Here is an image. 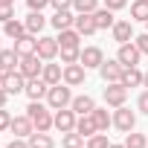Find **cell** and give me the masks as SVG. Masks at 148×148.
<instances>
[{"instance_id": "45", "label": "cell", "mask_w": 148, "mask_h": 148, "mask_svg": "<svg viewBox=\"0 0 148 148\" xmlns=\"http://www.w3.org/2000/svg\"><path fill=\"white\" fill-rule=\"evenodd\" d=\"M0 3H3V6H15V0H0Z\"/></svg>"}, {"instance_id": "24", "label": "cell", "mask_w": 148, "mask_h": 148, "mask_svg": "<svg viewBox=\"0 0 148 148\" xmlns=\"http://www.w3.org/2000/svg\"><path fill=\"white\" fill-rule=\"evenodd\" d=\"M142 76H145V73H142L139 67H125L119 84H125V87H139V84H142Z\"/></svg>"}, {"instance_id": "32", "label": "cell", "mask_w": 148, "mask_h": 148, "mask_svg": "<svg viewBox=\"0 0 148 148\" xmlns=\"http://www.w3.org/2000/svg\"><path fill=\"white\" fill-rule=\"evenodd\" d=\"M58 55H61V64H79L82 49H79V47H61V49H58Z\"/></svg>"}, {"instance_id": "15", "label": "cell", "mask_w": 148, "mask_h": 148, "mask_svg": "<svg viewBox=\"0 0 148 148\" xmlns=\"http://www.w3.org/2000/svg\"><path fill=\"white\" fill-rule=\"evenodd\" d=\"M76 32H79L82 38H84V35H96V32H99V26H96L93 15H87V12L76 15Z\"/></svg>"}, {"instance_id": "2", "label": "cell", "mask_w": 148, "mask_h": 148, "mask_svg": "<svg viewBox=\"0 0 148 148\" xmlns=\"http://www.w3.org/2000/svg\"><path fill=\"white\" fill-rule=\"evenodd\" d=\"M70 102H73V93H70V84H52L49 87V93H47V105L52 108V110H61V108H70Z\"/></svg>"}, {"instance_id": "1", "label": "cell", "mask_w": 148, "mask_h": 148, "mask_svg": "<svg viewBox=\"0 0 148 148\" xmlns=\"http://www.w3.org/2000/svg\"><path fill=\"white\" fill-rule=\"evenodd\" d=\"M26 116L32 119V125H35V131H49V128H55L52 122H55V116L41 105V102H29V108H26Z\"/></svg>"}, {"instance_id": "14", "label": "cell", "mask_w": 148, "mask_h": 148, "mask_svg": "<svg viewBox=\"0 0 148 148\" xmlns=\"http://www.w3.org/2000/svg\"><path fill=\"white\" fill-rule=\"evenodd\" d=\"M70 108L76 110V116H84V113H93V110H96V102H93V96L82 93V96H73Z\"/></svg>"}, {"instance_id": "17", "label": "cell", "mask_w": 148, "mask_h": 148, "mask_svg": "<svg viewBox=\"0 0 148 148\" xmlns=\"http://www.w3.org/2000/svg\"><path fill=\"white\" fill-rule=\"evenodd\" d=\"M9 131H12L15 136H23V139H26V136L35 131V125H32V119L23 113V116H12V128H9Z\"/></svg>"}, {"instance_id": "41", "label": "cell", "mask_w": 148, "mask_h": 148, "mask_svg": "<svg viewBox=\"0 0 148 148\" xmlns=\"http://www.w3.org/2000/svg\"><path fill=\"white\" fill-rule=\"evenodd\" d=\"M105 6H108V9H113V12H119V9H125V6H128V0H105Z\"/></svg>"}, {"instance_id": "28", "label": "cell", "mask_w": 148, "mask_h": 148, "mask_svg": "<svg viewBox=\"0 0 148 148\" xmlns=\"http://www.w3.org/2000/svg\"><path fill=\"white\" fill-rule=\"evenodd\" d=\"M76 131L82 134V136H93L99 128H96V122H93V113H84V116H79V122H76Z\"/></svg>"}, {"instance_id": "44", "label": "cell", "mask_w": 148, "mask_h": 148, "mask_svg": "<svg viewBox=\"0 0 148 148\" xmlns=\"http://www.w3.org/2000/svg\"><path fill=\"white\" fill-rule=\"evenodd\" d=\"M6 102H9V93H6L3 87H0V108H6Z\"/></svg>"}, {"instance_id": "11", "label": "cell", "mask_w": 148, "mask_h": 148, "mask_svg": "<svg viewBox=\"0 0 148 148\" xmlns=\"http://www.w3.org/2000/svg\"><path fill=\"white\" fill-rule=\"evenodd\" d=\"M125 99H128V87H125V84L116 82V84H108V87H105V102H108L110 108H122Z\"/></svg>"}, {"instance_id": "16", "label": "cell", "mask_w": 148, "mask_h": 148, "mask_svg": "<svg viewBox=\"0 0 148 148\" xmlns=\"http://www.w3.org/2000/svg\"><path fill=\"white\" fill-rule=\"evenodd\" d=\"M110 32H113V41H116V44H128V41H134V26H131V21H116Z\"/></svg>"}, {"instance_id": "33", "label": "cell", "mask_w": 148, "mask_h": 148, "mask_svg": "<svg viewBox=\"0 0 148 148\" xmlns=\"http://www.w3.org/2000/svg\"><path fill=\"white\" fill-rule=\"evenodd\" d=\"M131 18L134 21H148V0H134L131 3Z\"/></svg>"}, {"instance_id": "30", "label": "cell", "mask_w": 148, "mask_h": 148, "mask_svg": "<svg viewBox=\"0 0 148 148\" xmlns=\"http://www.w3.org/2000/svg\"><path fill=\"white\" fill-rule=\"evenodd\" d=\"M93 122H96L99 131H108V128L113 125V116H110L105 108H96V110H93Z\"/></svg>"}, {"instance_id": "39", "label": "cell", "mask_w": 148, "mask_h": 148, "mask_svg": "<svg viewBox=\"0 0 148 148\" xmlns=\"http://www.w3.org/2000/svg\"><path fill=\"white\" fill-rule=\"evenodd\" d=\"M26 6H29V12H41L44 6H49V0H26Z\"/></svg>"}, {"instance_id": "20", "label": "cell", "mask_w": 148, "mask_h": 148, "mask_svg": "<svg viewBox=\"0 0 148 148\" xmlns=\"http://www.w3.org/2000/svg\"><path fill=\"white\" fill-rule=\"evenodd\" d=\"M93 21H96V26H99V29H113V23H116L113 9H108V6L96 9V12H93Z\"/></svg>"}, {"instance_id": "26", "label": "cell", "mask_w": 148, "mask_h": 148, "mask_svg": "<svg viewBox=\"0 0 148 148\" xmlns=\"http://www.w3.org/2000/svg\"><path fill=\"white\" fill-rule=\"evenodd\" d=\"M3 32H6V38L18 41V38H23V35H26V23L12 18V21H6V23H3Z\"/></svg>"}, {"instance_id": "19", "label": "cell", "mask_w": 148, "mask_h": 148, "mask_svg": "<svg viewBox=\"0 0 148 148\" xmlns=\"http://www.w3.org/2000/svg\"><path fill=\"white\" fill-rule=\"evenodd\" d=\"M21 67V55L15 49H0V70L3 73H15Z\"/></svg>"}, {"instance_id": "37", "label": "cell", "mask_w": 148, "mask_h": 148, "mask_svg": "<svg viewBox=\"0 0 148 148\" xmlns=\"http://www.w3.org/2000/svg\"><path fill=\"white\" fill-rule=\"evenodd\" d=\"M12 18H15V6H3V3H0V23H6Z\"/></svg>"}, {"instance_id": "3", "label": "cell", "mask_w": 148, "mask_h": 148, "mask_svg": "<svg viewBox=\"0 0 148 148\" xmlns=\"http://www.w3.org/2000/svg\"><path fill=\"white\" fill-rule=\"evenodd\" d=\"M122 73H125V67L119 64V58H105L102 67H99V76H102L105 84H116V82H122Z\"/></svg>"}, {"instance_id": "49", "label": "cell", "mask_w": 148, "mask_h": 148, "mask_svg": "<svg viewBox=\"0 0 148 148\" xmlns=\"http://www.w3.org/2000/svg\"><path fill=\"white\" fill-rule=\"evenodd\" d=\"M0 49H3V44H0Z\"/></svg>"}, {"instance_id": "43", "label": "cell", "mask_w": 148, "mask_h": 148, "mask_svg": "<svg viewBox=\"0 0 148 148\" xmlns=\"http://www.w3.org/2000/svg\"><path fill=\"white\" fill-rule=\"evenodd\" d=\"M136 108H139V110H142V113L148 116V90H145V93L139 96V102H136Z\"/></svg>"}, {"instance_id": "34", "label": "cell", "mask_w": 148, "mask_h": 148, "mask_svg": "<svg viewBox=\"0 0 148 148\" xmlns=\"http://www.w3.org/2000/svg\"><path fill=\"white\" fill-rule=\"evenodd\" d=\"M125 148H148V136L145 134H125Z\"/></svg>"}, {"instance_id": "47", "label": "cell", "mask_w": 148, "mask_h": 148, "mask_svg": "<svg viewBox=\"0 0 148 148\" xmlns=\"http://www.w3.org/2000/svg\"><path fill=\"white\" fill-rule=\"evenodd\" d=\"M3 79H6V73H3V70H0V87H3Z\"/></svg>"}, {"instance_id": "27", "label": "cell", "mask_w": 148, "mask_h": 148, "mask_svg": "<svg viewBox=\"0 0 148 148\" xmlns=\"http://www.w3.org/2000/svg\"><path fill=\"white\" fill-rule=\"evenodd\" d=\"M82 35L76 32V26H70V29H58V47H79Z\"/></svg>"}, {"instance_id": "48", "label": "cell", "mask_w": 148, "mask_h": 148, "mask_svg": "<svg viewBox=\"0 0 148 148\" xmlns=\"http://www.w3.org/2000/svg\"><path fill=\"white\" fill-rule=\"evenodd\" d=\"M110 148H125V142H122V145H113V142H110Z\"/></svg>"}, {"instance_id": "35", "label": "cell", "mask_w": 148, "mask_h": 148, "mask_svg": "<svg viewBox=\"0 0 148 148\" xmlns=\"http://www.w3.org/2000/svg\"><path fill=\"white\" fill-rule=\"evenodd\" d=\"M73 9H76V15H82V12L93 15L99 9V0H73Z\"/></svg>"}, {"instance_id": "4", "label": "cell", "mask_w": 148, "mask_h": 148, "mask_svg": "<svg viewBox=\"0 0 148 148\" xmlns=\"http://www.w3.org/2000/svg\"><path fill=\"white\" fill-rule=\"evenodd\" d=\"M58 38H49V35H41L38 38V47H35V55L41 58V61H52L55 55H58Z\"/></svg>"}, {"instance_id": "36", "label": "cell", "mask_w": 148, "mask_h": 148, "mask_svg": "<svg viewBox=\"0 0 148 148\" xmlns=\"http://www.w3.org/2000/svg\"><path fill=\"white\" fill-rule=\"evenodd\" d=\"M9 128H12V113H9L6 108H0V134L9 131Z\"/></svg>"}, {"instance_id": "42", "label": "cell", "mask_w": 148, "mask_h": 148, "mask_svg": "<svg viewBox=\"0 0 148 148\" xmlns=\"http://www.w3.org/2000/svg\"><path fill=\"white\" fill-rule=\"evenodd\" d=\"M6 148H29V139H23V136H15Z\"/></svg>"}, {"instance_id": "31", "label": "cell", "mask_w": 148, "mask_h": 148, "mask_svg": "<svg viewBox=\"0 0 148 148\" xmlns=\"http://www.w3.org/2000/svg\"><path fill=\"white\" fill-rule=\"evenodd\" d=\"M84 148H110V139H108V131H96L93 136H87Z\"/></svg>"}, {"instance_id": "5", "label": "cell", "mask_w": 148, "mask_h": 148, "mask_svg": "<svg viewBox=\"0 0 148 148\" xmlns=\"http://www.w3.org/2000/svg\"><path fill=\"white\" fill-rule=\"evenodd\" d=\"M116 58H119V64H122V67H136V64H139V58H142V52H139V47H136L134 41H128V44H119Z\"/></svg>"}, {"instance_id": "21", "label": "cell", "mask_w": 148, "mask_h": 148, "mask_svg": "<svg viewBox=\"0 0 148 148\" xmlns=\"http://www.w3.org/2000/svg\"><path fill=\"white\" fill-rule=\"evenodd\" d=\"M26 139H29V148H55V139L47 131H32Z\"/></svg>"}, {"instance_id": "22", "label": "cell", "mask_w": 148, "mask_h": 148, "mask_svg": "<svg viewBox=\"0 0 148 148\" xmlns=\"http://www.w3.org/2000/svg\"><path fill=\"white\" fill-rule=\"evenodd\" d=\"M55 29H70V26H76V15H73L70 9H61V12H55L52 15V21H49Z\"/></svg>"}, {"instance_id": "38", "label": "cell", "mask_w": 148, "mask_h": 148, "mask_svg": "<svg viewBox=\"0 0 148 148\" xmlns=\"http://www.w3.org/2000/svg\"><path fill=\"white\" fill-rule=\"evenodd\" d=\"M134 44L139 47V52H142V55H148V32H145V35H136V38H134Z\"/></svg>"}, {"instance_id": "12", "label": "cell", "mask_w": 148, "mask_h": 148, "mask_svg": "<svg viewBox=\"0 0 148 148\" xmlns=\"http://www.w3.org/2000/svg\"><path fill=\"white\" fill-rule=\"evenodd\" d=\"M32 102H41V99H47V93H49V84L38 76V79H26V90H23Z\"/></svg>"}, {"instance_id": "50", "label": "cell", "mask_w": 148, "mask_h": 148, "mask_svg": "<svg viewBox=\"0 0 148 148\" xmlns=\"http://www.w3.org/2000/svg\"><path fill=\"white\" fill-rule=\"evenodd\" d=\"M145 26H148V21H145Z\"/></svg>"}, {"instance_id": "23", "label": "cell", "mask_w": 148, "mask_h": 148, "mask_svg": "<svg viewBox=\"0 0 148 148\" xmlns=\"http://www.w3.org/2000/svg\"><path fill=\"white\" fill-rule=\"evenodd\" d=\"M35 47H38V38H35V35H29V32H26L23 38H18V41H15V52H18V55H32V52H35Z\"/></svg>"}, {"instance_id": "8", "label": "cell", "mask_w": 148, "mask_h": 148, "mask_svg": "<svg viewBox=\"0 0 148 148\" xmlns=\"http://www.w3.org/2000/svg\"><path fill=\"white\" fill-rule=\"evenodd\" d=\"M76 110H73V108H61V110H55V128L61 131V134H67V131H76Z\"/></svg>"}, {"instance_id": "10", "label": "cell", "mask_w": 148, "mask_h": 148, "mask_svg": "<svg viewBox=\"0 0 148 148\" xmlns=\"http://www.w3.org/2000/svg\"><path fill=\"white\" fill-rule=\"evenodd\" d=\"M3 90L9 93V96H18V93H23L26 90V76L21 70H15V73H6V79H3Z\"/></svg>"}, {"instance_id": "9", "label": "cell", "mask_w": 148, "mask_h": 148, "mask_svg": "<svg viewBox=\"0 0 148 148\" xmlns=\"http://www.w3.org/2000/svg\"><path fill=\"white\" fill-rule=\"evenodd\" d=\"M26 79H38L41 73H44V64H41V58L32 52V55H21V67H18Z\"/></svg>"}, {"instance_id": "7", "label": "cell", "mask_w": 148, "mask_h": 148, "mask_svg": "<svg viewBox=\"0 0 148 148\" xmlns=\"http://www.w3.org/2000/svg\"><path fill=\"white\" fill-rule=\"evenodd\" d=\"M84 73H87V67L79 61V64H64V84H70V87H82L84 84Z\"/></svg>"}, {"instance_id": "18", "label": "cell", "mask_w": 148, "mask_h": 148, "mask_svg": "<svg viewBox=\"0 0 148 148\" xmlns=\"http://www.w3.org/2000/svg\"><path fill=\"white\" fill-rule=\"evenodd\" d=\"M41 79H44L49 87H52V84H61V82H64V70H61V64H49V61H47Z\"/></svg>"}, {"instance_id": "13", "label": "cell", "mask_w": 148, "mask_h": 148, "mask_svg": "<svg viewBox=\"0 0 148 148\" xmlns=\"http://www.w3.org/2000/svg\"><path fill=\"white\" fill-rule=\"evenodd\" d=\"M79 61H82L87 70H99V67H102V61H105V52H102L99 47H84Z\"/></svg>"}, {"instance_id": "46", "label": "cell", "mask_w": 148, "mask_h": 148, "mask_svg": "<svg viewBox=\"0 0 148 148\" xmlns=\"http://www.w3.org/2000/svg\"><path fill=\"white\" fill-rule=\"evenodd\" d=\"M142 84H145V87H148V70H145V76H142Z\"/></svg>"}, {"instance_id": "29", "label": "cell", "mask_w": 148, "mask_h": 148, "mask_svg": "<svg viewBox=\"0 0 148 148\" xmlns=\"http://www.w3.org/2000/svg\"><path fill=\"white\" fill-rule=\"evenodd\" d=\"M84 142H87V136H82L79 131H67L61 136V148H84Z\"/></svg>"}, {"instance_id": "25", "label": "cell", "mask_w": 148, "mask_h": 148, "mask_svg": "<svg viewBox=\"0 0 148 148\" xmlns=\"http://www.w3.org/2000/svg\"><path fill=\"white\" fill-rule=\"evenodd\" d=\"M23 23H26V32H29V35H38V32L47 26V18H44L41 12H29Z\"/></svg>"}, {"instance_id": "40", "label": "cell", "mask_w": 148, "mask_h": 148, "mask_svg": "<svg viewBox=\"0 0 148 148\" xmlns=\"http://www.w3.org/2000/svg\"><path fill=\"white\" fill-rule=\"evenodd\" d=\"M49 6H52L55 12H61V9H73V0H49Z\"/></svg>"}, {"instance_id": "6", "label": "cell", "mask_w": 148, "mask_h": 148, "mask_svg": "<svg viewBox=\"0 0 148 148\" xmlns=\"http://www.w3.org/2000/svg\"><path fill=\"white\" fill-rule=\"evenodd\" d=\"M113 125L122 131V134H131L134 131V125H136V113L131 110V108H116V113H113Z\"/></svg>"}]
</instances>
